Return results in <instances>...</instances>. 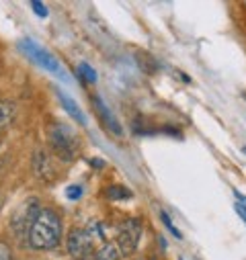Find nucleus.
<instances>
[{"label": "nucleus", "instance_id": "1", "mask_svg": "<svg viewBox=\"0 0 246 260\" xmlns=\"http://www.w3.org/2000/svg\"><path fill=\"white\" fill-rule=\"evenodd\" d=\"M59 240H62V217L51 209L39 207L27 236L29 246L33 250H53L59 244Z\"/></svg>", "mask_w": 246, "mask_h": 260}, {"label": "nucleus", "instance_id": "2", "mask_svg": "<svg viewBox=\"0 0 246 260\" xmlns=\"http://www.w3.org/2000/svg\"><path fill=\"white\" fill-rule=\"evenodd\" d=\"M49 144L53 148V152L64 160V162H70L74 158V154L78 152L80 148V140L78 136L72 132L68 125H53L49 129Z\"/></svg>", "mask_w": 246, "mask_h": 260}, {"label": "nucleus", "instance_id": "3", "mask_svg": "<svg viewBox=\"0 0 246 260\" xmlns=\"http://www.w3.org/2000/svg\"><path fill=\"white\" fill-rule=\"evenodd\" d=\"M21 49H23V53H25L29 59H33V61L37 63V66L49 70L51 74H57L62 80H68L66 72L62 70V66H59V61H57L47 49H43L41 45H37L33 39H23V41H21Z\"/></svg>", "mask_w": 246, "mask_h": 260}, {"label": "nucleus", "instance_id": "4", "mask_svg": "<svg viewBox=\"0 0 246 260\" xmlns=\"http://www.w3.org/2000/svg\"><path fill=\"white\" fill-rule=\"evenodd\" d=\"M140 238H142V221L140 219H128V221H123L121 228H119L117 240H115V248H117L119 256H123V258L132 256L138 250Z\"/></svg>", "mask_w": 246, "mask_h": 260}, {"label": "nucleus", "instance_id": "5", "mask_svg": "<svg viewBox=\"0 0 246 260\" xmlns=\"http://www.w3.org/2000/svg\"><path fill=\"white\" fill-rule=\"evenodd\" d=\"M68 252L74 258H84L93 254V236L88 230H72L68 234Z\"/></svg>", "mask_w": 246, "mask_h": 260}, {"label": "nucleus", "instance_id": "6", "mask_svg": "<svg viewBox=\"0 0 246 260\" xmlns=\"http://www.w3.org/2000/svg\"><path fill=\"white\" fill-rule=\"evenodd\" d=\"M37 211H39L37 201H27V203L15 213V217H13V230H15V234H17L19 238H23L25 234L29 236V230H31V223H33Z\"/></svg>", "mask_w": 246, "mask_h": 260}, {"label": "nucleus", "instance_id": "7", "mask_svg": "<svg viewBox=\"0 0 246 260\" xmlns=\"http://www.w3.org/2000/svg\"><path fill=\"white\" fill-rule=\"evenodd\" d=\"M93 103H95V109H97L101 121L105 123V127L109 129V132H111L115 138H121V136H123V127H121V123L117 121V117L113 115V111L103 103L101 96H93Z\"/></svg>", "mask_w": 246, "mask_h": 260}, {"label": "nucleus", "instance_id": "8", "mask_svg": "<svg viewBox=\"0 0 246 260\" xmlns=\"http://www.w3.org/2000/svg\"><path fill=\"white\" fill-rule=\"evenodd\" d=\"M33 170H35L37 178H43V180H49L51 178V174H53L51 160L47 158V154L43 150H37L33 154Z\"/></svg>", "mask_w": 246, "mask_h": 260}, {"label": "nucleus", "instance_id": "9", "mask_svg": "<svg viewBox=\"0 0 246 260\" xmlns=\"http://www.w3.org/2000/svg\"><path fill=\"white\" fill-rule=\"evenodd\" d=\"M57 99H59V103H62V107H64L80 125H86V117L82 115V111H80V107L70 99V96H66L64 92H57Z\"/></svg>", "mask_w": 246, "mask_h": 260}, {"label": "nucleus", "instance_id": "10", "mask_svg": "<svg viewBox=\"0 0 246 260\" xmlns=\"http://www.w3.org/2000/svg\"><path fill=\"white\" fill-rule=\"evenodd\" d=\"M17 117V107L13 101H0V129L9 127Z\"/></svg>", "mask_w": 246, "mask_h": 260}, {"label": "nucleus", "instance_id": "11", "mask_svg": "<svg viewBox=\"0 0 246 260\" xmlns=\"http://www.w3.org/2000/svg\"><path fill=\"white\" fill-rule=\"evenodd\" d=\"M107 197L113 201H121V199H132V190L121 186V184H113L107 188Z\"/></svg>", "mask_w": 246, "mask_h": 260}, {"label": "nucleus", "instance_id": "12", "mask_svg": "<svg viewBox=\"0 0 246 260\" xmlns=\"http://www.w3.org/2000/svg\"><path fill=\"white\" fill-rule=\"evenodd\" d=\"M76 72H78V76H80L84 82H90V84H93V82H97V72L88 66V63H80Z\"/></svg>", "mask_w": 246, "mask_h": 260}, {"label": "nucleus", "instance_id": "13", "mask_svg": "<svg viewBox=\"0 0 246 260\" xmlns=\"http://www.w3.org/2000/svg\"><path fill=\"white\" fill-rule=\"evenodd\" d=\"M160 219L164 221V225H166V230H168V232H170V234H172L174 238H178V240L182 238V234H180V232H178V230H176V228L172 225V219L168 217V213H164V211H162V213H160Z\"/></svg>", "mask_w": 246, "mask_h": 260}, {"label": "nucleus", "instance_id": "14", "mask_svg": "<svg viewBox=\"0 0 246 260\" xmlns=\"http://www.w3.org/2000/svg\"><path fill=\"white\" fill-rule=\"evenodd\" d=\"M31 9L35 11V15L37 17H41V19H45L49 13H47V7L45 5H41V3H37V0H33V3H31Z\"/></svg>", "mask_w": 246, "mask_h": 260}, {"label": "nucleus", "instance_id": "15", "mask_svg": "<svg viewBox=\"0 0 246 260\" xmlns=\"http://www.w3.org/2000/svg\"><path fill=\"white\" fill-rule=\"evenodd\" d=\"M0 260H15V258H13V250H11V246L5 244V242H0Z\"/></svg>", "mask_w": 246, "mask_h": 260}, {"label": "nucleus", "instance_id": "16", "mask_svg": "<svg viewBox=\"0 0 246 260\" xmlns=\"http://www.w3.org/2000/svg\"><path fill=\"white\" fill-rule=\"evenodd\" d=\"M66 194H68V199H80V194H82V186H80V184L68 186V188H66Z\"/></svg>", "mask_w": 246, "mask_h": 260}, {"label": "nucleus", "instance_id": "17", "mask_svg": "<svg viewBox=\"0 0 246 260\" xmlns=\"http://www.w3.org/2000/svg\"><path fill=\"white\" fill-rule=\"evenodd\" d=\"M234 209H236V213L242 217V221L246 223V205H242V203H236V207H234Z\"/></svg>", "mask_w": 246, "mask_h": 260}, {"label": "nucleus", "instance_id": "18", "mask_svg": "<svg viewBox=\"0 0 246 260\" xmlns=\"http://www.w3.org/2000/svg\"><path fill=\"white\" fill-rule=\"evenodd\" d=\"M234 197L242 203V205H246V194H242V192H238V190H234Z\"/></svg>", "mask_w": 246, "mask_h": 260}, {"label": "nucleus", "instance_id": "19", "mask_svg": "<svg viewBox=\"0 0 246 260\" xmlns=\"http://www.w3.org/2000/svg\"><path fill=\"white\" fill-rule=\"evenodd\" d=\"M90 162H93V164H95V166H97V168H103V166H105V164H103V162H99V158H93V160H90Z\"/></svg>", "mask_w": 246, "mask_h": 260}, {"label": "nucleus", "instance_id": "20", "mask_svg": "<svg viewBox=\"0 0 246 260\" xmlns=\"http://www.w3.org/2000/svg\"><path fill=\"white\" fill-rule=\"evenodd\" d=\"M76 260H93V254L90 256H84V258H76Z\"/></svg>", "mask_w": 246, "mask_h": 260}, {"label": "nucleus", "instance_id": "21", "mask_svg": "<svg viewBox=\"0 0 246 260\" xmlns=\"http://www.w3.org/2000/svg\"><path fill=\"white\" fill-rule=\"evenodd\" d=\"M242 152H244V154H246V146H244V148H242Z\"/></svg>", "mask_w": 246, "mask_h": 260}, {"label": "nucleus", "instance_id": "22", "mask_svg": "<svg viewBox=\"0 0 246 260\" xmlns=\"http://www.w3.org/2000/svg\"><path fill=\"white\" fill-rule=\"evenodd\" d=\"M136 260H148V258H136Z\"/></svg>", "mask_w": 246, "mask_h": 260}, {"label": "nucleus", "instance_id": "23", "mask_svg": "<svg viewBox=\"0 0 246 260\" xmlns=\"http://www.w3.org/2000/svg\"><path fill=\"white\" fill-rule=\"evenodd\" d=\"M180 260H182V258H180Z\"/></svg>", "mask_w": 246, "mask_h": 260}]
</instances>
